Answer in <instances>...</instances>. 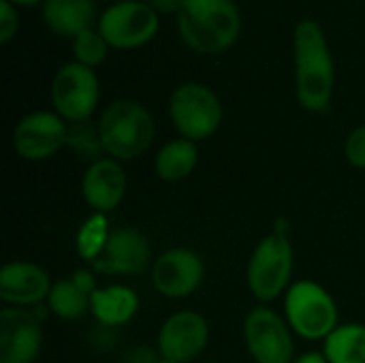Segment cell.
<instances>
[{"label": "cell", "instance_id": "cell-1", "mask_svg": "<svg viewBox=\"0 0 365 363\" xmlns=\"http://www.w3.org/2000/svg\"><path fill=\"white\" fill-rule=\"evenodd\" d=\"M295 90L302 109L325 113L331 107L336 88V62L325 30L314 19H302L293 34Z\"/></svg>", "mask_w": 365, "mask_h": 363}, {"label": "cell", "instance_id": "cell-2", "mask_svg": "<svg viewBox=\"0 0 365 363\" xmlns=\"http://www.w3.org/2000/svg\"><path fill=\"white\" fill-rule=\"evenodd\" d=\"M178 30L192 51L216 56L240 39L242 15L233 0H184L178 11Z\"/></svg>", "mask_w": 365, "mask_h": 363}, {"label": "cell", "instance_id": "cell-3", "mask_svg": "<svg viewBox=\"0 0 365 363\" xmlns=\"http://www.w3.org/2000/svg\"><path fill=\"white\" fill-rule=\"evenodd\" d=\"M96 126L105 154L118 163L143 156L156 135L152 113L133 98H120L107 105Z\"/></svg>", "mask_w": 365, "mask_h": 363}, {"label": "cell", "instance_id": "cell-4", "mask_svg": "<svg viewBox=\"0 0 365 363\" xmlns=\"http://www.w3.org/2000/svg\"><path fill=\"white\" fill-rule=\"evenodd\" d=\"M284 319L295 336L310 342H325L340 325L334 295L314 280H297L282 297Z\"/></svg>", "mask_w": 365, "mask_h": 363}, {"label": "cell", "instance_id": "cell-5", "mask_svg": "<svg viewBox=\"0 0 365 363\" xmlns=\"http://www.w3.org/2000/svg\"><path fill=\"white\" fill-rule=\"evenodd\" d=\"M295 265V252L289 235L267 233L252 250L246 267L248 291L261 306H267L289 291Z\"/></svg>", "mask_w": 365, "mask_h": 363}, {"label": "cell", "instance_id": "cell-6", "mask_svg": "<svg viewBox=\"0 0 365 363\" xmlns=\"http://www.w3.org/2000/svg\"><path fill=\"white\" fill-rule=\"evenodd\" d=\"M169 116L180 137L199 143L216 135L222 124L225 109L212 88L186 81L173 90L169 98Z\"/></svg>", "mask_w": 365, "mask_h": 363}, {"label": "cell", "instance_id": "cell-7", "mask_svg": "<svg viewBox=\"0 0 365 363\" xmlns=\"http://www.w3.org/2000/svg\"><path fill=\"white\" fill-rule=\"evenodd\" d=\"M160 13L145 0H118L98 17V32L113 49H137L148 45L160 28Z\"/></svg>", "mask_w": 365, "mask_h": 363}, {"label": "cell", "instance_id": "cell-8", "mask_svg": "<svg viewBox=\"0 0 365 363\" xmlns=\"http://www.w3.org/2000/svg\"><path fill=\"white\" fill-rule=\"evenodd\" d=\"M51 105L53 111L68 124L88 122L98 107L101 83L94 68L79 62L62 64L51 79Z\"/></svg>", "mask_w": 365, "mask_h": 363}, {"label": "cell", "instance_id": "cell-9", "mask_svg": "<svg viewBox=\"0 0 365 363\" xmlns=\"http://www.w3.org/2000/svg\"><path fill=\"white\" fill-rule=\"evenodd\" d=\"M293 336L284 315L269 306H257L244 319V342L255 363H293Z\"/></svg>", "mask_w": 365, "mask_h": 363}, {"label": "cell", "instance_id": "cell-10", "mask_svg": "<svg viewBox=\"0 0 365 363\" xmlns=\"http://www.w3.org/2000/svg\"><path fill=\"white\" fill-rule=\"evenodd\" d=\"M45 308L0 310V363H34L43 351Z\"/></svg>", "mask_w": 365, "mask_h": 363}, {"label": "cell", "instance_id": "cell-11", "mask_svg": "<svg viewBox=\"0 0 365 363\" xmlns=\"http://www.w3.org/2000/svg\"><path fill=\"white\" fill-rule=\"evenodd\" d=\"M68 141V122L56 111H32L13 128V150L28 163H43L56 156Z\"/></svg>", "mask_w": 365, "mask_h": 363}, {"label": "cell", "instance_id": "cell-12", "mask_svg": "<svg viewBox=\"0 0 365 363\" xmlns=\"http://www.w3.org/2000/svg\"><path fill=\"white\" fill-rule=\"evenodd\" d=\"M210 323L197 310H178L167 317L158 329L156 351L175 363H190L207 349Z\"/></svg>", "mask_w": 365, "mask_h": 363}, {"label": "cell", "instance_id": "cell-13", "mask_svg": "<svg viewBox=\"0 0 365 363\" xmlns=\"http://www.w3.org/2000/svg\"><path fill=\"white\" fill-rule=\"evenodd\" d=\"M150 280L163 297L186 300L203 285L205 263L201 255L190 248H169L156 257Z\"/></svg>", "mask_w": 365, "mask_h": 363}, {"label": "cell", "instance_id": "cell-14", "mask_svg": "<svg viewBox=\"0 0 365 363\" xmlns=\"http://www.w3.org/2000/svg\"><path fill=\"white\" fill-rule=\"evenodd\" d=\"M150 265H154L150 240L137 229L120 227L111 231L105 250L90 267L105 276H139Z\"/></svg>", "mask_w": 365, "mask_h": 363}, {"label": "cell", "instance_id": "cell-15", "mask_svg": "<svg viewBox=\"0 0 365 363\" xmlns=\"http://www.w3.org/2000/svg\"><path fill=\"white\" fill-rule=\"evenodd\" d=\"M53 282L49 274L32 261H9L0 270V300L11 308H36L49 297Z\"/></svg>", "mask_w": 365, "mask_h": 363}, {"label": "cell", "instance_id": "cell-16", "mask_svg": "<svg viewBox=\"0 0 365 363\" xmlns=\"http://www.w3.org/2000/svg\"><path fill=\"white\" fill-rule=\"evenodd\" d=\"M126 173L122 163L103 156L96 163L88 165L81 178V197L96 214H109L126 197Z\"/></svg>", "mask_w": 365, "mask_h": 363}, {"label": "cell", "instance_id": "cell-17", "mask_svg": "<svg viewBox=\"0 0 365 363\" xmlns=\"http://www.w3.org/2000/svg\"><path fill=\"white\" fill-rule=\"evenodd\" d=\"M96 289V272L92 267L75 270L71 276L53 282L45 302L47 312L62 321H77L90 312V300Z\"/></svg>", "mask_w": 365, "mask_h": 363}, {"label": "cell", "instance_id": "cell-18", "mask_svg": "<svg viewBox=\"0 0 365 363\" xmlns=\"http://www.w3.org/2000/svg\"><path fill=\"white\" fill-rule=\"evenodd\" d=\"M139 295L126 285L98 287L90 300V312L101 327L115 329L128 325L139 312Z\"/></svg>", "mask_w": 365, "mask_h": 363}, {"label": "cell", "instance_id": "cell-19", "mask_svg": "<svg viewBox=\"0 0 365 363\" xmlns=\"http://www.w3.org/2000/svg\"><path fill=\"white\" fill-rule=\"evenodd\" d=\"M96 11L94 0H45L41 15L51 32L75 39L83 30L92 28Z\"/></svg>", "mask_w": 365, "mask_h": 363}, {"label": "cell", "instance_id": "cell-20", "mask_svg": "<svg viewBox=\"0 0 365 363\" xmlns=\"http://www.w3.org/2000/svg\"><path fill=\"white\" fill-rule=\"evenodd\" d=\"M199 163V148L195 141L178 137L167 141L154 156V171L163 182L186 180Z\"/></svg>", "mask_w": 365, "mask_h": 363}, {"label": "cell", "instance_id": "cell-21", "mask_svg": "<svg viewBox=\"0 0 365 363\" xmlns=\"http://www.w3.org/2000/svg\"><path fill=\"white\" fill-rule=\"evenodd\" d=\"M323 355L329 363H365V325L340 323L325 340Z\"/></svg>", "mask_w": 365, "mask_h": 363}, {"label": "cell", "instance_id": "cell-22", "mask_svg": "<svg viewBox=\"0 0 365 363\" xmlns=\"http://www.w3.org/2000/svg\"><path fill=\"white\" fill-rule=\"evenodd\" d=\"M111 227L107 220V214H96L92 212L79 227L77 237H75V250L79 255L81 261H86L88 265H92L101 252L105 250L109 237H111Z\"/></svg>", "mask_w": 365, "mask_h": 363}, {"label": "cell", "instance_id": "cell-23", "mask_svg": "<svg viewBox=\"0 0 365 363\" xmlns=\"http://www.w3.org/2000/svg\"><path fill=\"white\" fill-rule=\"evenodd\" d=\"M66 145L81 158L88 160L90 165L96 163L98 158H103L105 150L101 143V135H98V126L88 122H77V124H68V141Z\"/></svg>", "mask_w": 365, "mask_h": 363}, {"label": "cell", "instance_id": "cell-24", "mask_svg": "<svg viewBox=\"0 0 365 363\" xmlns=\"http://www.w3.org/2000/svg\"><path fill=\"white\" fill-rule=\"evenodd\" d=\"M109 51L107 41L103 39V34L94 28L83 30L81 34H77L73 39V53H75V62L88 66V68H96L105 62Z\"/></svg>", "mask_w": 365, "mask_h": 363}, {"label": "cell", "instance_id": "cell-25", "mask_svg": "<svg viewBox=\"0 0 365 363\" xmlns=\"http://www.w3.org/2000/svg\"><path fill=\"white\" fill-rule=\"evenodd\" d=\"M344 154L346 160L355 167V169H365V124L357 126L344 143Z\"/></svg>", "mask_w": 365, "mask_h": 363}, {"label": "cell", "instance_id": "cell-26", "mask_svg": "<svg viewBox=\"0 0 365 363\" xmlns=\"http://www.w3.org/2000/svg\"><path fill=\"white\" fill-rule=\"evenodd\" d=\"M19 28V15L17 6L9 0H0V43H9Z\"/></svg>", "mask_w": 365, "mask_h": 363}, {"label": "cell", "instance_id": "cell-27", "mask_svg": "<svg viewBox=\"0 0 365 363\" xmlns=\"http://www.w3.org/2000/svg\"><path fill=\"white\" fill-rule=\"evenodd\" d=\"M158 351H154L152 347H145V344H137L133 347L130 351H126L122 363H156L158 362Z\"/></svg>", "mask_w": 365, "mask_h": 363}, {"label": "cell", "instance_id": "cell-28", "mask_svg": "<svg viewBox=\"0 0 365 363\" xmlns=\"http://www.w3.org/2000/svg\"><path fill=\"white\" fill-rule=\"evenodd\" d=\"M150 6H154L158 13H171V11H180V6H182V2L184 0H145Z\"/></svg>", "mask_w": 365, "mask_h": 363}, {"label": "cell", "instance_id": "cell-29", "mask_svg": "<svg viewBox=\"0 0 365 363\" xmlns=\"http://www.w3.org/2000/svg\"><path fill=\"white\" fill-rule=\"evenodd\" d=\"M293 363H329L327 357L323 355V351H308V353H302L297 355Z\"/></svg>", "mask_w": 365, "mask_h": 363}, {"label": "cell", "instance_id": "cell-30", "mask_svg": "<svg viewBox=\"0 0 365 363\" xmlns=\"http://www.w3.org/2000/svg\"><path fill=\"white\" fill-rule=\"evenodd\" d=\"M9 2H13L15 6H32V4L45 2V0H9Z\"/></svg>", "mask_w": 365, "mask_h": 363}, {"label": "cell", "instance_id": "cell-31", "mask_svg": "<svg viewBox=\"0 0 365 363\" xmlns=\"http://www.w3.org/2000/svg\"><path fill=\"white\" fill-rule=\"evenodd\" d=\"M156 363H175V362H169V359H165V357H158V362Z\"/></svg>", "mask_w": 365, "mask_h": 363}, {"label": "cell", "instance_id": "cell-32", "mask_svg": "<svg viewBox=\"0 0 365 363\" xmlns=\"http://www.w3.org/2000/svg\"><path fill=\"white\" fill-rule=\"evenodd\" d=\"M207 363H222V362H207Z\"/></svg>", "mask_w": 365, "mask_h": 363}]
</instances>
